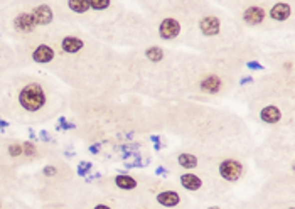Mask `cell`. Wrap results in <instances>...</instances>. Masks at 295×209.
I'll list each match as a JSON object with an SVG mask.
<instances>
[{
    "instance_id": "obj_13",
    "label": "cell",
    "mask_w": 295,
    "mask_h": 209,
    "mask_svg": "<svg viewBox=\"0 0 295 209\" xmlns=\"http://www.w3.org/2000/svg\"><path fill=\"white\" fill-rule=\"evenodd\" d=\"M159 204H162L165 208H176L179 203H181V196H179L176 191H164L157 196Z\"/></svg>"
},
{
    "instance_id": "obj_12",
    "label": "cell",
    "mask_w": 295,
    "mask_h": 209,
    "mask_svg": "<svg viewBox=\"0 0 295 209\" xmlns=\"http://www.w3.org/2000/svg\"><path fill=\"white\" fill-rule=\"evenodd\" d=\"M179 182L181 186L187 191H199L201 186H203V181H201L199 176L191 174V172H186V174H181L179 177Z\"/></svg>"
},
{
    "instance_id": "obj_10",
    "label": "cell",
    "mask_w": 295,
    "mask_h": 209,
    "mask_svg": "<svg viewBox=\"0 0 295 209\" xmlns=\"http://www.w3.org/2000/svg\"><path fill=\"white\" fill-rule=\"evenodd\" d=\"M290 14H292V7H290L289 3H284V2L275 3V5L270 8V17L274 20H279V22L287 20L290 17Z\"/></svg>"
},
{
    "instance_id": "obj_24",
    "label": "cell",
    "mask_w": 295,
    "mask_h": 209,
    "mask_svg": "<svg viewBox=\"0 0 295 209\" xmlns=\"http://www.w3.org/2000/svg\"><path fill=\"white\" fill-rule=\"evenodd\" d=\"M248 68H252V69H262V66L258 64V63H248Z\"/></svg>"
},
{
    "instance_id": "obj_21",
    "label": "cell",
    "mask_w": 295,
    "mask_h": 209,
    "mask_svg": "<svg viewBox=\"0 0 295 209\" xmlns=\"http://www.w3.org/2000/svg\"><path fill=\"white\" fill-rule=\"evenodd\" d=\"M41 174L44 177H47V179H54V177L59 176V167L54 166V164H49V166H44Z\"/></svg>"
},
{
    "instance_id": "obj_15",
    "label": "cell",
    "mask_w": 295,
    "mask_h": 209,
    "mask_svg": "<svg viewBox=\"0 0 295 209\" xmlns=\"http://www.w3.org/2000/svg\"><path fill=\"white\" fill-rule=\"evenodd\" d=\"M7 154L10 159L14 161H22L24 159V147H22V142H8L7 144Z\"/></svg>"
},
{
    "instance_id": "obj_25",
    "label": "cell",
    "mask_w": 295,
    "mask_h": 209,
    "mask_svg": "<svg viewBox=\"0 0 295 209\" xmlns=\"http://www.w3.org/2000/svg\"><path fill=\"white\" fill-rule=\"evenodd\" d=\"M95 209H111V208H108L106 204H98V206H95Z\"/></svg>"
},
{
    "instance_id": "obj_5",
    "label": "cell",
    "mask_w": 295,
    "mask_h": 209,
    "mask_svg": "<svg viewBox=\"0 0 295 209\" xmlns=\"http://www.w3.org/2000/svg\"><path fill=\"white\" fill-rule=\"evenodd\" d=\"M30 12H32L37 27H47L54 20V10L47 3H37V5L30 8Z\"/></svg>"
},
{
    "instance_id": "obj_7",
    "label": "cell",
    "mask_w": 295,
    "mask_h": 209,
    "mask_svg": "<svg viewBox=\"0 0 295 209\" xmlns=\"http://www.w3.org/2000/svg\"><path fill=\"white\" fill-rule=\"evenodd\" d=\"M59 47L64 54H76L84 47V41L78 35H64L59 41Z\"/></svg>"
},
{
    "instance_id": "obj_1",
    "label": "cell",
    "mask_w": 295,
    "mask_h": 209,
    "mask_svg": "<svg viewBox=\"0 0 295 209\" xmlns=\"http://www.w3.org/2000/svg\"><path fill=\"white\" fill-rule=\"evenodd\" d=\"M51 90L41 79L25 78L15 90V112L22 113L25 118H39L46 115L51 106Z\"/></svg>"
},
{
    "instance_id": "obj_22",
    "label": "cell",
    "mask_w": 295,
    "mask_h": 209,
    "mask_svg": "<svg viewBox=\"0 0 295 209\" xmlns=\"http://www.w3.org/2000/svg\"><path fill=\"white\" fill-rule=\"evenodd\" d=\"M89 5L93 10H105L110 7V0H89Z\"/></svg>"
},
{
    "instance_id": "obj_11",
    "label": "cell",
    "mask_w": 295,
    "mask_h": 209,
    "mask_svg": "<svg viewBox=\"0 0 295 209\" xmlns=\"http://www.w3.org/2000/svg\"><path fill=\"white\" fill-rule=\"evenodd\" d=\"M221 86H223V81L218 76H214V74L206 76L203 81H201V90H203L204 93H209V95H216V93H220Z\"/></svg>"
},
{
    "instance_id": "obj_26",
    "label": "cell",
    "mask_w": 295,
    "mask_h": 209,
    "mask_svg": "<svg viewBox=\"0 0 295 209\" xmlns=\"http://www.w3.org/2000/svg\"><path fill=\"white\" fill-rule=\"evenodd\" d=\"M0 209H3V203L2 201H0Z\"/></svg>"
},
{
    "instance_id": "obj_18",
    "label": "cell",
    "mask_w": 295,
    "mask_h": 209,
    "mask_svg": "<svg viewBox=\"0 0 295 209\" xmlns=\"http://www.w3.org/2000/svg\"><path fill=\"white\" fill-rule=\"evenodd\" d=\"M22 147H24V159L25 161H35V159L41 157V152L35 147L32 142H22Z\"/></svg>"
},
{
    "instance_id": "obj_14",
    "label": "cell",
    "mask_w": 295,
    "mask_h": 209,
    "mask_svg": "<svg viewBox=\"0 0 295 209\" xmlns=\"http://www.w3.org/2000/svg\"><path fill=\"white\" fill-rule=\"evenodd\" d=\"M260 118L265 123H279L280 118H282V112H280L279 108H277V106L268 105V106H265V108H262Z\"/></svg>"
},
{
    "instance_id": "obj_6",
    "label": "cell",
    "mask_w": 295,
    "mask_h": 209,
    "mask_svg": "<svg viewBox=\"0 0 295 209\" xmlns=\"http://www.w3.org/2000/svg\"><path fill=\"white\" fill-rule=\"evenodd\" d=\"M179 32H181V24H179L176 19H172V17L164 19L159 27V35L164 41H172V39L177 37Z\"/></svg>"
},
{
    "instance_id": "obj_28",
    "label": "cell",
    "mask_w": 295,
    "mask_h": 209,
    "mask_svg": "<svg viewBox=\"0 0 295 209\" xmlns=\"http://www.w3.org/2000/svg\"><path fill=\"white\" fill-rule=\"evenodd\" d=\"M0 167H3V164H2V161H0Z\"/></svg>"
},
{
    "instance_id": "obj_9",
    "label": "cell",
    "mask_w": 295,
    "mask_h": 209,
    "mask_svg": "<svg viewBox=\"0 0 295 209\" xmlns=\"http://www.w3.org/2000/svg\"><path fill=\"white\" fill-rule=\"evenodd\" d=\"M263 19H265V10H263V7L260 5H252L243 12V20L247 22L248 25L262 24Z\"/></svg>"
},
{
    "instance_id": "obj_23",
    "label": "cell",
    "mask_w": 295,
    "mask_h": 209,
    "mask_svg": "<svg viewBox=\"0 0 295 209\" xmlns=\"http://www.w3.org/2000/svg\"><path fill=\"white\" fill-rule=\"evenodd\" d=\"M88 171H91V164L86 162V161H83V162L78 166V172H79V176H84Z\"/></svg>"
},
{
    "instance_id": "obj_8",
    "label": "cell",
    "mask_w": 295,
    "mask_h": 209,
    "mask_svg": "<svg viewBox=\"0 0 295 209\" xmlns=\"http://www.w3.org/2000/svg\"><path fill=\"white\" fill-rule=\"evenodd\" d=\"M199 27H201V32H203L204 35H209V37H211V35H216L218 32H220L221 22L216 15H206L201 19Z\"/></svg>"
},
{
    "instance_id": "obj_4",
    "label": "cell",
    "mask_w": 295,
    "mask_h": 209,
    "mask_svg": "<svg viewBox=\"0 0 295 209\" xmlns=\"http://www.w3.org/2000/svg\"><path fill=\"white\" fill-rule=\"evenodd\" d=\"M241 174H243V164L240 161H235V159H226L220 164V176L225 181L235 182L238 181Z\"/></svg>"
},
{
    "instance_id": "obj_20",
    "label": "cell",
    "mask_w": 295,
    "mask_h": 209,
    "mask_svg": "<svg viewBox=\"0 0 295 209\" xmlns=\"http://www.w3.org/2000/svg\"><path fill=\"white\" fill-rule=\"evenodd\" d=\"M145 56L149 57L152 63H159V61H162V57H164V51L157 46H152L145 51Z\"/></svg>"
},
{
    "instance_id": "obj_2",
    "label": "cell",
    "mask_w": 295,
    "mask_h": 209,
    "mask_svg": "<svg viewBox=\"0 0 295 209\" xmlns=\"http://www.w3.org/2000/svg\"><path fill=\"white\" fill-rule=\"evenodd\" d=\"M12 29L14 32L20 34V35H29L34 34L37 30V24H35V19L32 15V12L29 10H19L12 19Z\"/></svg>"
},
{
    "instance_id": "obj_3",
    "label": "cell",
    "mask_w": 295,
    "mask_h": 209,
    "mask_svg": "<svg viewBox=\"0 0 295 209\" xmlns=\"http://www.w3.org/2000/svg\"><path fill=\"white\" fill-rule=\"evenodd\" d=\"M30 57H32V61L35 64L49 66L54 63V59H56V49L49 42H39L37 46L32 49V52H30Z\"/></svg>"
},
{
    "instance_id": "obj_19",
    "label": "cell",
    "mask_w": 295,
    "mask_h": 209,
    "mask_svg": "<svg viewBox=\"0 0 295 209\" xmlns=\"http://www.w3.org/2000/svg\"><path fill=\"white\" fill-rule=\"evenodd\" d=\"M177 162H179V166L184 167V169H194L196 166H198V159H196L192 154H179Z\"/></svg>"
},
{
    "instance_id": "obj_16",
    "label": "cell",
    "mask_w": 295,
    "mask_h": 209,
    "mask_svg": "<svg viewBox=\"0 0 295 209\" xmlns=\"http://www.w3.org/2000/svg\"><path fill=\"white\" fill-rule=\"evenodd\" d=\"M66 5H68L69 10L74 12V14H86L89 8H91L89 0H68Z\"/></svg>"
},
{
    "instance_id": "obj_27",
    "label": "cell",
    "mask_w": 295,
    "mask_h": 209,
    "mask_svg": "<svg viewBox=\"0 0 295 209\" xmlns=\"http://www.w3.org/2000/svg\"><path fill=\"white\" fill-rule=\"evenodd\" d=\"M208 209H220V208H216V206H211V208H208Z\"/></svg>"
},
{
    "instance_id": "obj_29",
    "label": "cell",
    "mask_w": 295,
    "mask_h": 209,
    "mask_svg": "<svg viewBox=\"0 0 295 209\" xmlns=\"http://www.w3.org/2000/svg\"><path fill=\"white\" fill-rule=\"evenodd\" d=\"M289 209H294V208H289Z\"/></svg>"
},
{
    "instance_id": "obj_17",
    "label": "cell",
    "mask_w": 295,
    "mask_h": 209,
    "mask_svg": "<svg viewBox=\"0 0 295 209\" xmlns=\"http://www.w3.org/2000/svg\"><path fill=\"white\" fill-rule=\"evenodd\" d=\"M115 184H117V188L123 189V191H132L137 188V181L127 174H120L115 177Z\"/></svg>"
}]
</instances>
